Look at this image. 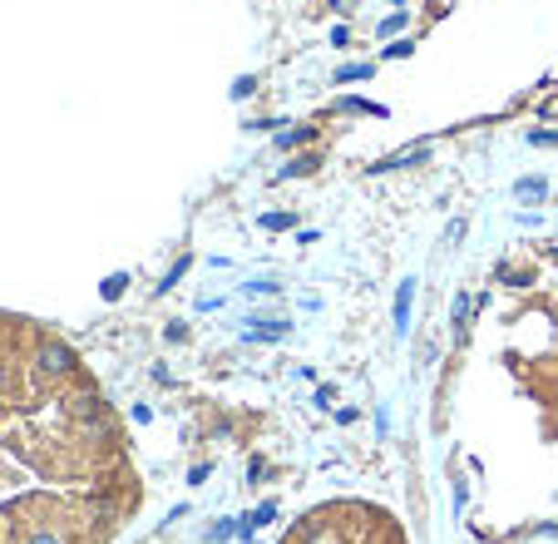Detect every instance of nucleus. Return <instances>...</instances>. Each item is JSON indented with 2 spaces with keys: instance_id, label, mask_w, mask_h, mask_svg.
Here are the masks:
<instances>
[{
  "instance_id": "1",
  "label": "nucleus",
  "mask_w": 558,
  "mask_h": 544,
  "mask_svg": "<svg viewBox=\"0 0 558 544\" xmlns=\"http://www.w3.org/2000/svg\"><path fill=\"white\" fill-rule=\"evenodd\" d=\"M35 371H40V377H69V371H75V352H69L65 342H50V336H45V342L35 347Z\"/></svg>"
},
{
  "instance_id": "2",
  "label": "nucleus",
  "mask_w": 558,
  "mask_h": 544,
  "mask_svg": "<svg viewBox=\"0 0 558 544\" xmlns=\"http://www.w3.org/2000/svg\"><path fill=\"white\" fill-rule=\"evenodd\" d=\"M410 297H416V287L400 283V293H395V332H405V326H410Z\"/></svg>"
},
{
  "instance_id": "3",
  "label": "nucleus",
  "mask_w": 558,
  "mask_h": 544,
  "mask_svg": "<svg viewBox=\"0 0 558 544\" xmlns=\"http://www.w3.org/2000/svg\"><path fill=\"white\" fill-rule=\"evenodd\" d=\"M311 134H317V129H311V124H301V129H292V134H282V139H277V149H297V144H307Z\"/></svg>"
},
{
  "instance_id": "4",
  "label": "nucleus",
  "mask_w": 558,
  "mask_h": 544,
  "mask_svg": "<svg viewBox=\"0 0 558 544\" xmlns=\"http://www.w3.org/2000/svg\"><path fill=\"white\" fill-rule=\"evenodd\" d=\"M514 198H543V178H519Z\"/></svg>"
},
{
  "instance_id": "5",
  "label": "nucleus",
  "mask_w": 558,
  "mask_h": 544,
  "mask_svg": "<svg viewBox=\"0 0 558 544\" xmlns=\"http://www.w3.org/2000/svg\"><path fill=\"white\" fill-rule=\"evenodd\" d=\"M469 326V293H459L455 297V332H465Z\"/></svg>"
},
{
  "instance_id": "6",
  "label": "nucleus",
  "mask_w": 558,
  "mask_h": 544,
  "mask_svg": "<svg viewBox=\"0 0 558 544\" xmlns=\"http://www.w3.org/2000/svg\"><path fill=\"white\" fill-rule=\"evenodd\" d=\"M124 287H129V277H124V272L109 277V283H104V297H124Z\"/></svg>"
},
{
  "instance_id": "7",
  "label": "nucleus",
  "mask_w": 558,
  "mask_h": 544,
  "mask_svg": "<svg viewBox=\"0 0 558 544\" xmlns=\"http://www.w3.org/2000/svg\"><path fill=\"white\" fill-rule=\"evenodd\" d=\"M262 228H272V233H277V228H292V213H267Z\"/></svg>"
},
{
  "instance_id": "8",
  "label": "nucleus",
  "mask_w": 558,
  "mask_h": 544,
  "mask_svg": "<svg viewBox=\"0 0 558 544\" xmlns=\"http://www.w3.org/2000/svg\"><path fill=\"white\" fill-rule=\"evenodd\" d=\"M366 75H371V65H346V69H342V75H336V80L346 84V80H366Z\"/></svg>"
},
{
  "instance_id": "9",
  "label": "nucleus",
  "mask_w": 558,
  "mask_h": 544,
  "mask_svg": "<svg viewBox=\"0 0 558 544\" xmlns=\"http://www.w3.org/2000/svg\"><path fill=\"white\" fill-rule=\"evenodd\" d=\"M26 544H65V539H59L55 529H35V535H30Z\"/></svg>"
},
{
  "instance_id": "10",
  "label": "nucleus",
  "mask_w": 558,
  "mask_h": 544,
  "mask_svg": "<svg viewBox=\"0 0 558 544\" xmlns=\"http://www.w3.org/2000/svg\"><path fill=\"white\" fill-rule=\"evenodd\" d=\"M311 164H317V159H297V164H287V168H282V178H292V174H307Z\"/></svg>"
},
{
  "instance_id": "11",
  "label": "nucleus",
  "mask_w": 558,
  "mask_h": 544,
  "mask_svg": "<svg viewBox=\"0 0 558 544\" xmlns=\"http://www.w3.org/2000/svg\"><path fill=\"white\" fill-rule=\"evenodd\" d=\"M553 258H558V252H553Z\"/></svg>"
}]
</instances>
